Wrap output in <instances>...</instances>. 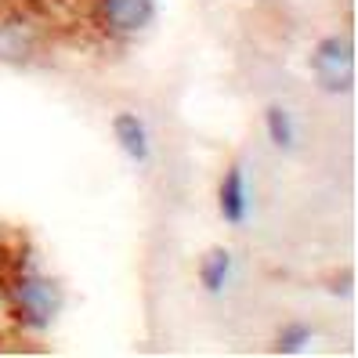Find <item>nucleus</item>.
<instances>
[{"mask_svg":"<svg viewBox=\"0 0 358 358\" xmlns=\"http://www.w3.org/2000/svg\"><path fill=\"white\" fill-rule=\"evenodd\" d=\"M217 210L224 224H246L250 217V185H246V171L243 163H231L221 185H217Z\"/></svg>","mask_w":358,"mask_h":358,"instance_id":"nucleus-5","label":"nucleus"},{"mask_svg":"<svg viewBox=\"0 0 358 358\" xmlns=\"http://www.w3.org/2000/svg\"><path fill=\"white\" fill-rule=\"evenodd\" d=\"M0 304L8 308L15 329L48 333L62 315V289L26 257H11V264L0 275Z\"/></svg>","mask_w":358,"mask_h":358,"instance_id":"nucleus-1","label":"nucleus"},{"mask_svg":"<svg viewBox=\"0 0 358 358\" xmlns=\"http://www.w3.org/2000/svg\"><path fill=\"white\" fill-rule=\"evenodd\" d=\"M113 138L131 163H138V166L152 163V138H149V127H145V120L138 113H120L113 120Z\"/></svg>","mask_w":358,"mask_h":358,"instance_id":"nucleus-6","label":"nucleus"},{"mask_svg":"<svg viewBox=\"0 0 358 358\" xmlns=\"http://www.w3.org/2000/svg\"><path fill=\"white\" fill-rule=\"evenodd\" d=\"M311 344V326L304 322H289L279 329V341H275V351H304Z\"/></svg>","mask_w":358,"mask_h":358,"instance_id":"nucleus-9","label":"nucleus"},{"mask_svg":"<svg viewBox=\"0 0 358 358\" xmlns=\"http://www.w3.org/2000/svg\"><path fill=\"white\" fill-rule=\"evenodd\" d=\"M264 127H268V138H271V145H275L279 152L297 149V123H293V116L282 109V105H268Z\"/></svg>","mask_w":358,"mask_h":358,"instance_id":"nucleus-8","label":"nucleus"},{"mask_svg":"<svg viewBox=\"0 0 358 358\" xmlns=\"http://www.w3.org/2000/svg\"><path fill=\"white\" fill-rule=\"evenodd\" d=\"M311 76L326 94H333V98L348 94L355 87V48H351V40L348 36L319 40L311 51Z\"/></svg>","mask_w":358,"mask_h":358,"instance_id":"nucleus-2","label":"nucleus"},{"mask_svg":"<svg viewBox=\"0 0 358 358\" xmlns=\"http://www.w3.org/2000/svg\"><path fill=\"white\" fill-rule=\"evenodd\" d=\"M228 279H231V254L224 246H214L199 264V282H203V289L210 293V297H221V293L228 289Z\"/></svg>","mask_w":358,"mask_h":358,"instance_id":"nucleus-7","label":"nucleus"},{"mask_svg":"<svg viewBox=\"0 0 358 358\" xmlns=\"http://www.w3.org/2000/svg\"><path fill=\"white\" fill-rule=\"evenodd\" d=\"M40 26L33 15L22 11H0V66H11V69H26L36 62L40 55Z\"/></svg>","mask_w":358,"mask_h":358,"instance_id":"nucleus-3","label":"nucleus"},{"mask_svg":"<svg viewBox=\"0 0 358 358\" xmlns=\"http://www.w3.org/2000/svg\"><path fill=\"white\" fill-rule=\"evenodd\" d=\"M101 26L113 36H138L152 26L156 0H94Z\"/></svg>","mask_w":358,"mask_h":358,"instance_id":"nucleus-4","label":"nucleus"}]
</instances>
